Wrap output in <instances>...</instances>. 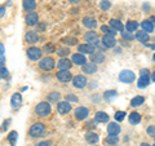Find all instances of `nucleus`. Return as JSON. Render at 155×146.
<instances>
[{"label":"nucleus","instance_id":"obj_1","mask_svg":"<svg viewBox=\"0 0 155 146\" xmlns=\"http://www.w3.org/2000/svg\"><path fill=\"white\" fill-rule=\"evenodd\" d=\"M45 131H47L45 125L43 123H40V121H36V123H34L30 127V129H28V136L32 138H39V137H43V136H44Z\"/></svg>","mask_w":155,"mask_h":146},{"label":"nucleus","instance_id":"obj_2","mask_svg":"<svg viewBox=\"0 0 155 146\" xmlns=\"http://www.w3.org/2000/svg\"><path fill=\"white\" fill-rule=\"evenodd\" d=\"M35 113H36L39 116H43V118H44V116H48V115L52 113V106H51L49 102H47V101L40 102V104L36 105Z\"/></svg>","mask_w":155,"mask_h":146},{"label":"nucleus","instance_id":"obj_3","mask_svg":"<svg viewBox=\"0 0 155 146\" xmlns=\"http://www.w3.org/2000/svg\"><path fill=\"white\" fill-rule=\"evenodd\" d=\"M56 66V61L53 60L52 57H44V58H40V61H39V67H40V70L43 71H51L54 69Z\"/></svg>","mask_w":155,"mask_h":146},{"label":"nucleus","instance_id":"obj_4","mask_svg":"<svg viewBox=\"0 0 155 146\" xmlns=\"http://www.w3.org/2000/svg\"><path fill=\"white\" fill-rule=\"evenodd\" d=\"M118 78H119V81L125 83V84H129V83L134 81L136 75H134V72L130 71V70H122V71L119 72V76Z\"/></svg>","mask_w":155,"mask_h":146},{"label":"nucleus","instance_id":"obj_5","mask_svg":"<svg viewBox=\"0 0 155 146\" xmlns=\"http://www.w3.org/2000/svg\"><path fill=\"white\" fill-rule=\"evenodd\" d=\"M26 55L31 61H39L43 56V52L40 48H38V47H30V48H27Z\"/></svg>","mask_w":155,"mask_h":146},{"label":"nucleus","instance_id":"obj_6","mask_svg":"<svg viewBox=\"0 0 155 146\" xmlns=\"http://www.w3.org/2000/svg\"><path fill=\"white\" fill-rule=\"evenodd\" d=\"M56 78L61 83H69L72 80V74L70 72V70H60L56 74Z\"/></svg>","mask_w":155,"mask_h":146},{"label":"nucleus","instance_id":"obj_7","mask_svg":"<svg viewBox=\"0 0 155 146\" xmlns=\"http://www.w3.org/2000/svg\"><path fill=\"white\" fill-rule=\"evenodd\" d=\"M87 84H88V80L84 75H76L72 78V85L78 89H83Z\"/></svg>","mask_w":155,"mask_h":146},{"label":"nucleus","instance_id":"obj_8","mask_svg":"<svg viewBox=\"0 0 155 146\" xmlns=\"http://www.w3.org/2000/svg\"><path fill=\"white\" fill-rule=\"evenodd\" d=\"M71 110H72V106H71L70 102L62 101V102H58V104H57V111H58V114L66 115V114H69Z\"/></svg>","mask_w":155,"mask_h":146},{"label":"nucleus","instance_id":"obj_9","mask_svg":"<svg viewBox=\"0 0 155 146\" xmlns=\"http://www.w3.org/2000/svg\"><path fill=\"white\" fill-rule=\"evenodd\" d=\"M84 40L87 41V44H93L96 47V44L100 41L98 34H97L96 31H88L84 35Z\"/></svg>","mask_w":155,"mask_h":146},{"label":"nucleus","instance_id":"obj_10","mask_svg":"<svg viewBox=\"0 0 155 146\" xmlns=\"http://www.w3.org/2000/svg\"><path fill=\"white\" fill-rule=\"evenodd\" d=\"M25 22H26L27 26H36L38 22H39V16H38V13H35V12H28V13L26 14Z\"/></svg>","mask_w":155,"mask_h":146},{"label":"nucleus","instance_id":"obj_11","mask_svg":"<svg viewBox=\"0 0 155 146\" xmlns=\"http://www.w3.org/2000/svg\"><path fill=\"white\" fill-rule=\"evenodd\" d=\"M89 115V109L84 108V106H79L75 109V119L78 120H83L85 118H88Z\"/></svg>","mask_w":155,"mask_h":146},{"label":"nucleus","instance_id":"obj_12","mask_svg":"<svg viewBox=\"0 0 155 146\" xmlns=\"http://www.w3.org/2000/svg\"><path fill=\"white\" fill-rule=\"evenodd\" d=\"M21 105H22V96L21 93H14L12 96V98H11V106H12V109L13 110H18L19 108H21Z\"/></svg>","mask_w":155,"mask_h":146},{"label":"nucleus","instance_id":"obj_13","mask_svg":"<svg viewBox=\"0 0 155 146\" xmlns=\"http://www.w3.org/2000/svg\"><path fill=\"white\" fill-rule=\"evenodd\" d=\"M78 51L81 55H92L96 52V47L93 44H80L78 47Z\"/></svg>","mask_w":155,"mask_h":146},{"label":"nucleus","instance_id":"obj_14","mask_svg":"<svg viewBox=\"0 0 155 146\" xmlns=\"http://www.w3.org/2000/svg\"><path fill=\"white\" fill-rule=\"evenodd\" d=\"M25 40L26 43H28V44H35V43L39 41V35H38V32L36 31H26L25 34Z\"/></svg>","mask_w":155,"mask_h":146},{"label":"nucleus","instance_id":"obj_15","mask_svg":"<svg viewBox=\"0 0 155 146\" xmlns=\"http://www.w3.org/2000/svg\"><path fill=\"white\" fill-rule=\"evenodd\" d=\"M71 64L78 65V66H83L84 64H87V58L84 55H81V53H75L71 58Z\"/></svg>","mask_w":155,"mask_h":146},{"label":"nucleus","instance_id":"obj_16","mask_svg":"<svg viewBox=\"0 0 155 146\" xmlns=\"http://www.w3.org/2000/svg\"><path fill=\"white\" fill-rule=\"evenodd\" d=\"M71 66H72V64H71V61H70L67 57L61 58V60L57 62V67H58L60 70H70Z\"/></svg>","mask_w":155,"mask_h":146},{"label":"nucleus","instance_id":"obj_17","mask_svg":"<svg viewBox=\"0 0 155 146\" xmlns=\"http://www.w3.org/2000/svg\"><path fill=\"white\" fill-rule=\"evenodd\" d=\"M81 69H83L84 74L92 75V74H94V72L97 71V65L93 64V62H89V64H84L83 66H81Z\"/></svg>","mask_w":155,"mask_h":146},{"label":"nucleus","instance_id":"obj_18","mask_svg":"<svg viewBox=\"0 0 155 146\" xmlns=\"http://www.w3.org/2000/svg\"><path fill=\"white\" fill-rule=\"evenodd\" d=\"M94 119L97 123H107L110 120V116L105 113V111H97L94 115Z\"/></svg>","mask_w":155,"mask_h":146},{"label":"nucleus","instance_id":"obj_19","mask_svg":"<svg viewBox=\"0 0 155 146\" xmlns=\"http://www.w3.org/2000/svg\"><path fill=\"white\" fill-rule=\"evenodd\" d=\"M102 44L106 48H114L116 45V40L113 36H109V35H104L102 38Z\"/></svg>","mask_w":155,"mask_h":146},{"label":"nucleus","instance_id":"obj_20","mask_svg":"<svg viewBox=\"0 0 155 146\" xmlns=\"http://www.w3.org/2000/svg\"><path fill=\"white\" fill-rule=\"evenodd\" d=\"M22 5L26 12H34L36 9V2L35 0H23Z\"/></svg>","mask_w":155,"mask_h":146},{"label":"nucleus","instance_id":"obj_21","mask_svg":"<svg viewBox=\"0 0 155 146\" xmlns=\"http://www.w3.org/2000/svg\"><path fill=\"white\" fill-rule=\"evenodd\" d=\"M110 27L113 28L114 31H120V32L124 31V26L119 19H110Z\"/></svg>","mask_w":155,"mask_h":146},{"label":"nucleus","instance_id":"obj_22","mask_svg":"<svg viewBox=\"0 0 155 146\" xmlns=\"http://www.w3.org/2000/svg\"><path fill=\"white\" fill-rule=\"evenodd\" d=\"M120 125L118 124V123H109V125H107V133L109 134H116L118 136L119 133H120Z\"/></svg>","mask_w":155,"mask_h":146},{"label":"nucleus","instance_id":"obj_23","mask_svg":"<svg viewBox=\"0 0 155 146\" xmlns=\"http://www.w3.org/2000/svg\"><path fill=\"white\" fill-rule=\"evenodd\" d=\"M83 25L87 28H96L97 27V21L92 17H84L83 18Z\"/></svg>","mask_w":155,"mask_h":146},{"label":"nucleus","instance_id":"obj_24","mask_svg":"<svg viewBox=\"0 0 155 146\" xmlns=\"http://www.w3.org/2000/svg\"><path fill=\"white\" fill-rule=\"evenodd\" d=\"M92 61H93V64H102L105 61V56L102 52H94L92 53Z\"/></svg>","mask_w":155,"mask_h":146},{"label":"nucleus","instance_id":"obj_25","mask_svg":"<svg viewBox=\"0 0 155 146\" xmlns=\"http://www.w3.org/2000/svg\"><path fill=\"white\" fill-rule=\"evenodd\" d=\"M85 141L88 144H97L100 141V136L93 132H88L85 134Z\"/></svg>","mask_w":155,"mask_h":146},{"label":"nucleus","instance_id":"obj_26","mask_svg":"<svg viewBox=\"0 0 155 146\" xmlns=\"http://www.w3.org/2000/svg\"><path fill=\"white\" fill-rule=\"evenodd\" d=\"M141 27H142V31H145L146 34H151L154 32V22H150V21H142L141 22Z\"/></svg>","mask_w":155,"mask_h":146},{"label":"nucleus","instance_id":"obj_27","mask_svg":"<svg viewBox=\"0 0 155 146\" xmlns=\"http://www.w3.org/2000/svg\"><path fill=\"white\" fill-rule=\"evenodd\" d=\"M47 98H48L47 102H49V104H57V102H60V100H61V95L58 93V92H51Z\"/></svg>","mask_w":155,"mask_h":146},{"label":"nucleus","instance_id":"obj_28","mask_svg":"<svg viewBox=\"0 0 155 146\" xmlns=\"http://www.w3.org/2000/svg\"><path fill=\"white\" fill-rule=\"evenodd\" d=\"M140 121H141V115H140V113H137V111H133V113L129 114V123L132 125L138 124Z\"/></svg>","mask_w":155,"mask_h":146},{"label":"nucleus","instance_id":"obj_29","mask_svg":"<svg viewBox=\"0 0 155 146\" xmlns=\"http://www.w3.org/2000/svg\"><path fill=\"white\" fill-rule=\"evenodd\" d=\"M143 102H145V97L136 96V97H133V98L130 100V106H132V108H138V106H141Z\"/></svg>","mask_w":155,"mask_h":146},{"label":"nucleus","instance_id":"obj_30","mask_svg":"<svg viewBox=\"0 0 155 146\" xmlns=\"http://www.w3.org/2000/svg\"><path fill=\"white\" fill-rule=\"evenodd\" d=\"M149 84H150V78L149 76H140V79L137 81V87H138V88L143 89V88H146Z\"/></svg>","mask_w":155,"mask_h":146},{"label":"nucleus","instance_id":"obj_31","mask_svg":"<svg viewBox=\"0 0 155 146\" xmlns=\"http://www.w3.org/2000/svg\"><path fill=\"white\" fill-rule=\"evenodd\" d=\"M116 96H118V92L114 91V89H111V91H106L105 93H104V100L105 101H113L114 98H116Z\"/></svg>","mask_w":155,"mask_h":146},{"label":"nucleus","instance_id":"obj_32","mask_svg":"<svg viewBox=\"0 0 155 146\" xmlns=\"http://www.w3.org/2000/svg\"><path fill=\"white\" fill-rule=\"evenodd\" d=\"M137 40L140 41V43H146V41H149V39H150V36H149V34H146L145 31H140V32H137L136 34V36H134Z\"/></svg>","mask_w":155,"mask_h":146},{"label":"nucleus","instance_id":"obj_33","mask_svg":"<svg viewBox=\"0 0 155 146\" xmlns=\"http://www.w3.org/2000/svg\"><path fill=\"white\" fill-rule=\"evenodd\" d=\"M41 52L47 53V55H51V53H54V52H56V47H54V44H53V43H47V44L43 47Z\"/></svg>","mask_w":155,"mask_h":146},{"label":"nucleus","instance_id":"obj_34","mask_svg":"<svg viewBox=\"0 0 155 146\" xmlns=\"http://www.w3.org/2000/svg\"><path fill=\"white\" fill-rule=\"evenodd\" d=\"M125 28H127L128 32H133V31H136L138 28V22H136V21H128L127 25H125Z\"/></svg>","mask_w":155,"mask_h":146},{"label":"nucleus","instance_id":"obj_35","mask_svg":"<svg viewBox=\"0 0 155 146\" xmlns=\"http://www.w3.org/2000/svg\"><path fill=\"white\" fill-rule=\"evenodd\" d=\"M57 55L60 56L61 58H65L70 55V49L67 47H61V48H57Z\"/></svg>","mask_w":155,"mask_h":146},{"label":"nucleus","instance_id":"obj_36","mask_svg":"<svg viewBox=\"0 0 155 146\" xmlns=\"http://www.w3.org/2000/svg\"><path fill=\"white\" fill-rule=\"evenodd\" d=\"M17 138H18V133L16 132V131H12V132L8 134V137H7V140L9 141V142H11V145H12V146H16Z\"/></svg>","mask_w":155,"mask_h":146},{"label":"nucleus","instance_id":"obj_37","mask_svg":"<svg viewBox=\"0 0 155 146\" xmlns=\"http://www.w3.org/2000/svg\"><path fill=\"white\" fill-rule=\"evenodd\" d=\"M101 31H102L105 35H109V36H115L116 35V32L113 30L111 27H109V26H106V25H104V26H101Z\"/></svg>","mask_w":155,"mask_h":146},{"label":"nucleus","instance_id":"obj_38","mask_svg":"<svg viewBox=\"0 0 155 146\" xmlns=\"http://www.w3.org/2000/svg\"><path fill=\"white\" fill-rule=\"evenodd\" d=\"M64 44H66V45H75L76 43H78V39L76 38H72V36H66V38H64L61 40Z\"/></svg>","mask_w":155,"mask_h":146},{"label":"nucleus","instance_id":"obj_39","mask_svg":"<svg viewBox=\"0 0 155 146\" xmlns=\"http://www.w3.org/2000/svg\"><path fill=\"white\" fill-rule=\"evenodd\" d=\"M106 141L109 142V145H111V146H115L116 144L119 142V137L116 134H109L107 137H106Z\"/></svg>","mask_w":155,"mask_h":146},{"label":"nucleus","instance_id":"obj_40","mask_svg":"<svg viewBox=\"0 0 155 146\" xmlns=\"http://www.w3.org/2000/svg\"><path fill=\"white\" fill-rule=\"evenodd\" d=\"M100 8L102 9V11H109V9L111 8V3L109 2V0H102V2L100 3Z\"/></svg>","mask_w":155,"mask_h":146},{"label":"nucleus","instance_id":"obj_41","mask_svg":"<svg viewBox=\"0 0 155 146\" xmlns=\"http://www.w3.org/2000/svg\"><path fill=\"white\" fill-rule=\"evenodd\" d=\"M122 38L124 39V40H128V41H130V40H133L134 39V36L132 35V32H128V31H122Z\"/></svg>","mask_w":155,"mask_h":146},{"label":"nucleus","instance_id":"obj_42","mask_svg":"<svg viewBox=\"0 0 155 146\" xmlns=\"http://www.w3.org/2000/svg\"><path fill=\"white\" fill-rule=\"evenodd\" d=\"M124 118H125L124 111H116V114H115V120L116 121H122Z\"/></svg>","mask_w":155,"mask_h":146},{"label":"nucleus","instance_id":"obj_43","mask_svg":"<svg viewBox=\"0 0 155 146\" xmlns=\"http://www.w3.org/2000/svg\"><path fill=\"white\" fill-rule=\"evenodd\" d=\"M0 74H2V79H5V78H8V76H9L8 70H7L4 66H0Z\"/></svg>","mask_w":155,"mask_h":146},{"label":"nucleus","instance_id":"obj_44","mask_svg":"<svg viewBox=\"0 0 155 146\" xmlns=\"http://www.w3.org/2000/svg\"><path fill=\"white\" fill-rule=\"evenodd\" d=\"M66 101H67V102H70V101H72V102H78L79 100H78V97H75L74 95H67V96H66Z\"/></svg>","mask_w":155,"mask_h":146},{"label":"nucleus","instance_id":"obj_45","mask_svg":"<svg viewBox=\"0 0 155 146\" xmlns=\"http://www.w3.org/2000/svg\"><path fill=\"white\" fill-rule=\"evenodd\" d=\"M146 132L149 136H151V137H154V134H155V128H154V125H150V127L146 129Z\"/></svg>","mask_w":155,"mask_h":146},{"label":"nucleus","instance_id":"obj_46","mask_svg":"<svg viewBox=\"0 0 155 146\" xmlns=\"http://www.w3.org/2000/svg\"><path fill=\"white\" fill-rule=\"evenodd\" d=\"M35 146H52V142L51 141H40V142H38Z\"/></svg>","mask_w":155,"mask_h":146},{"label":"nucleus","instance_id":"obj_47","mask_svg":"<svg viewBox=\"0 0 155 146\" xmlns=\"http://www.w3.org/2000/svg\"><path fill=\"white\" fill-rule=\"evenodd\" d=\"M9 124H11V119H7V120L3 123V127H2V129H0V131H5V129L9 127Z\"/></svg>","mask_w":155,"mask_h":146},{"label":"nucleus","instance_id":"obj_48","mask_svg":"<svg viewBox=\"0 0 155 146\" xmlns=\"http://www.w3.org/2000/svg\"><path fill=\"white\" fill-rule=\"evenodd\" d=\"M140 74H141V76H147V74H150V71L147 69H142L140 71Z\"/></svg>","mask_w":155,"mask_h":146},{"label":"nucleus","instance_id":"obj_49","mask_svg":"<svg viewBox=\"0 0 155 146\" xmlns=\"http://www.w3.org/2000/svg\"><path fill=\"white\" fill-rule=\"evenodd\" d=\"M45 27H47V25H45V23H43V25L39 26V28H36V32H39V31H43Z\"/></svg>","mask_w":155,"mask_h":146},{"label":"nucleus","instance_id":"obj_50","mask_svg":"<svg viewBox=\"0 0 155 146\" xmlns=\"http://www.w3.org/2000/svg\"><path fill=\"white\" fill-rule=\"evenodd\" d=\"M5 14V7H0V17H3Z\"/></svg>","mask_w":155,"mask_h":146},{"label":"nucleus","instance_id":"obj_51","mask_svg":"<svg viewBox=\"0 0 155 146\" xmlns=\"http://www.w3.org/2000/svg\"><path fill=\"white\" fill-rule=\"evenodd\" d=\"M4 53H5V51H4V45L0 43V56H4Z\"/></svg>","mask_w":155,"mask_h":146},{"label":"nucleus","instance_id":"obj_52","mask_svg":"<svg viewBox=\"0 0 155 146\" xmlns=\"http://www.w3.org/2000/svg\"><path fill=\"white\" fill-rule=\"evenodd\" d=\"M70 3H72V4H79V2L80 0H69Z\"/></svg>","mask_w":155,"mask_h":146},{"label":"nucleus","instance_id":"obj_53","mask_svg":"<svg viewBox=\"0 0 155 146\" xmlns=\"http://www.w3.org/2000/svg\"><path fill=\"white\" fill-rule=\"evenodd\" d=\"M141 146H153V145H149V144H145L143 142V144H141Z\"/></svg>","mask_w":155,"mask_h":146},{"label":"nucleus","instance_id":"obj_54","mask_svg":"<svg viewBox=\"0 0 155 146\" xmlns=\"http://www.w3.org/2000/svg\"><path fill=\"white\" fill-rule=\"evenodd\" d=\"M154 78H155V75H154V72H151V80L154 81Z\"/></svg>","mask_w":155,"mask_h":146},{"label":"nucleus","instance_id":"obj_55","mask_svg":"<svg viewBox=\"0 0 155 146\" xmlns=\"http://www.w3.org/2000/svg\"><path fill=\"white\" fill-rule=\"evenodd\" d=\"M0 79H2V74H0Z\"/></svg>","mask_w":155,"mask_h":146}]
</instances>
